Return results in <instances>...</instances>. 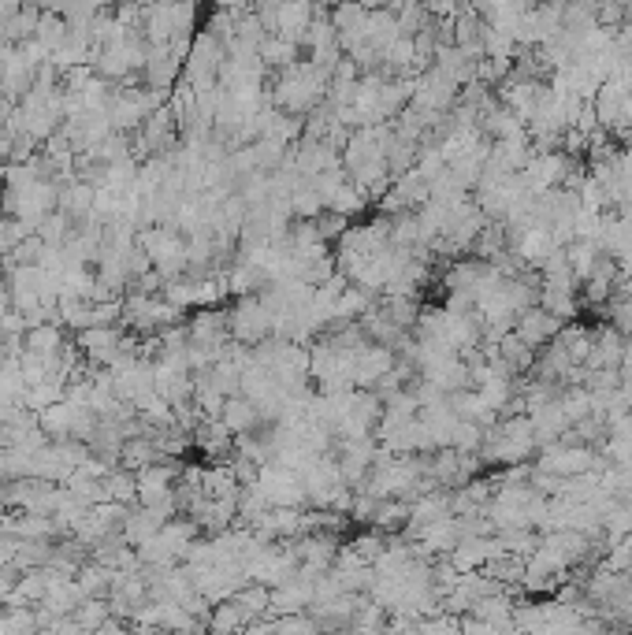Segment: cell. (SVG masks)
<instances>
[{
  "label": "cell",
  "mask_w": 632,
  "mask_h": 635,
  "mask_svg": "<svg viewBox=\"0 0 632 635\" xmlns=\"http://www.w3.org/2000/svg\"><path fill=\"white\" fill-rule=\"evenodd\" d=\"M395 361H398V353L391 350V346H383V342H365V346L354 353V383L357 387L372 390L391 368H395Z\"/></svg>",
  "instance_id": "6"
},
{
  "label": "cell",
  "mask_w": 632,
  "mask_h": 635,
  "mask_svg": "<svg viewBox=\"0 0 632 635\" xmlns=\"http://www.w3.org/2000/svg\"><path fill=\"white\" fill-rule=\"evenodd\" d=\"M495 350H499V361L506 364L517 379H525L528 372H532V364H536V350H532L517 331H506V335L495 338Z\"/></svg>",
  "instance_id": "9"
},
{
  "label": "cell",
  "mask_w": 632,
  "mask_h": 635,
  "mask_svg": "<svg viewBox=\"0 0 632 635\" xmlns=\"http://www.w3.org/2000/svg\"><path fill=\"white\" fill-rule=\"evenodd\" d=\"M257 487L264 491L268 506H309V494H305L302 472H294L290 465H279V461H268L257 472Z\"/></svg>",
  "instance_id": "4"
},
{
  "label": "cell",
  "mask_w": 632,
  "mask_h": 635,
  "mask_svg": "<svg viewBox=\"0 0 632 635\" xmlns=\"http://www.w3.org/2000/svg\"><path fill=\"white\" fill-rule=\"evenodd\" d=\"M532 416V431H536V442L540 446H547V442H558L562 435H566V428H569V416H566V409H562V402L554 398V402H547V405H540L536 413H528Z\"/></svg>",
  "instance_id": "10"
},
{
  "label": "cell",
  "mask_w": 632,
  "mask_h": 635,
  "mask_svg": "<svg viewBox=\"0 0 632 635\" xmlns=\"http://www.w3.org/2000/svg\"><path fill=\"white\" fill-rule=\"evenodd\" d=\"M257 52H261L264 67L283 71V67H290L294 60H298V41H287V38H279V34H264L261 49Z\"/></svg>",
  "instance_id": "15"
},
{
  "label": "cell",
  "mask_w": 632,
  "mask_h": 635,
  "mask_svg": "<svg viewBox=\"0 0 632 635\" xmlns=\"http://www.w3.org/2000/svg\"><path fill=\"white\" fill-rule=\"evenodd\" d=\"M105 491L112 502H123V506H134L138 502V472L123 465H112L105 472Z\"/></svg>",
  "instance_id": "13"
},
{
  "label": "cell",
  "mask_w": 632,
  "mask_h": 635,
  "mask_svg": "<svg viewBox=\"0 0 632 635\" xmlns=\"http://www.w3.org/2000/svg\"><path fill=\"white\" fill-rule=\"evenodd\" d=\"M328 86H331V71L316 67L313 60H294L290 67H283L276 78V86L268 93V101L290 112V116H309L313 108L328 101Z\"/></svg>",
  "instance_id": "1"
},
{
  "label": "cell",
  "mask_w": 632,
  "mask_h": 635,
  "mask_svg": "<svg viewBox=\"0 0 632 635\" xmlns=\"http://www.w3.org/2000/svg\"><path fill=\"white\" fill-rule=\"evenodd\" d=\"M458 93L461 86L454 78H447L439 67H424L413 75V90H409V104L413 108H424V112H439V116H447L450 108L458 104Z\"/></svg>",
  "instance_id": "3"
},
{
  "label": "cell",
  "mask_w": 632,
  "mask_h": 635,
  "mask_svg": "<svg viewBox=\"0 0 632 635\" xmlns=\"http://www.w3.org/2000/svg\"><path fill=\"white\" fill-rule=\"evenodd\" d=\"M316 12H320V8H316V4H309V0H279L272 34H279V38L298 41V45H302L305 30H309V23H313Z\"/></svg>",
  "instance_id": "7"
},
{
  "label": "cell",
  "mask_w": 632,
  "mask_h": 635,
  "mask_svg": "<svg viewBox=\"0 0 632 635\" xmlns=\"http://www.w3.org/2000/svg\"><path fill=\"white\" fill-rule=\"evenodd\" d=\"M30 231H34V227H30L27 220H19V216H12V212H4V216H0V257H8V253H12V249L19 246Z\"/></svg>",
  "instance_id": "16"
},
{
  "label": "cell",
  "mask_w": 632,
  "mask_h": 635,
  "mask_svg": "<svg viewBox=\"0 0 632 635\" xmlns=\"http://www.w3.org/2000/svg\"><path fill=\"white\" fill-rule=\"evenodd\" d=\"M566 327V320H558L551 309H543V305H528L514 316V331L525 338L532 350H543L547 342L558 338V331Z\"/></svg>",
  "instance_id": "5"
},
{
  "label": "cell",
  "mask_w": 632,
  "mask_h": 635,
  "mask_svg": "<svg viewBox=\"0 0 632 635\" xmlns=\"http://www.w3.org/2000/svg\"><path fill=\"white\" fill-rule=\"evenodd\" d=\"M324 212V201H320V194H316L313 179H298L294 182V190H290V216L294 220H316Z\"/></svg>",
  "instance_id": "12"
},
{
  "label": "cell",
  "mask_w": 632,
  "mask_h": 635,
  "mask_svg": "<svg viewBox=\"0 0 632 635\" xmlns=\"http://www.w3.org/2000/svg\"><path fill=\"white\" fill-rule=\"evenodd\" d=\"M220 424H224L231 435H246V431L261 428V409L253 398H246L242 390L238 394H227L224 409H220Z\"/></svg>",
  "instance_id": "8"
},
{
  "label": "cell",
  "mask_w": 632,
  "mask_h": 635,
  "mask_svg": "<svg viewBox=\"0 0 632 635\" xmlns=\"http://www.w3.org/2000/svg\"><path fill=\"white\" fill-rule=\"evenodd\" d=\"M209 628L212 632H238V628H250V613L238 606L235 598L224 602H212L209 610Z\"/></svg>",
  "instance_id": "14"
},
{
  "label": "cell",
  "mask_w": 632,
  "mask_h": 635,
  "mask_svg": "<svg viewBox=\"0 0 632 635\" xmlns=\"http://www.w3.org/2000/svg\"><path fill=\"white\" fill-rule=\"evenodd\" d=\"M227 327H231V338L242 346H257V342L276 335L272 309L264 305L261 294H242L235 301V309H227Z\"/></svg>",
  "instance_id": "2"
},
{
  "label": "cell",
  "mask_w": 632,
  "mask_h": 635,
  "mask_svg": "<svg viewBox=\"0 0 632 635\" xmlns=\"http://www.w3.org/2000/svg\"><path fill=\"white\" fill-rule=\"evenodd\" d=\"M34 4H41V8H53L56 0H34Z\"/></svg>",
  "instance_id": "17"
},
{
  "label": "cell",
  "mask_w": 632,
  "mask_h": 635,
  "mask_svg": "<svg viewBox=\"0 0 632 635\" xmlns=\"http://www.w3.org/2000/svg\"><path fill=\"white\" fill-rule=\"evenodd\" d=\"M160 446L153 435H131V439H123V450H119V465L131 468V472H138V468L153 465V461H160Z\"/></svg>",
  "instance_id": "11"
}]
</instances>
